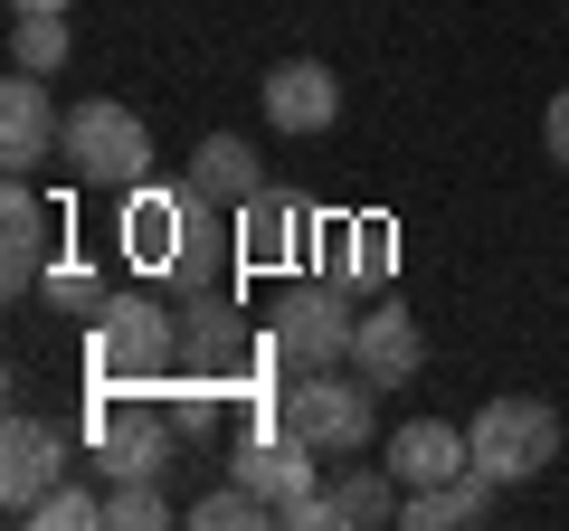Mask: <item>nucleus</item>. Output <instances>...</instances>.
Listing matches in <instances>:
<instances>
[{
    "instance_id": "1",
    "label": "nucleus",
    "mask_w": 569,
    "mask_h": 531,
    "mask_svg": "<svg viewBox=\"0 0 569 531\" xmlns=\"http://www.w3.org/2000/svg\"><path fill=\"white\" fill-rule=\"evenodd\" d=\"M162 370H181V304L152 294H114L86 332V380L96 389H152Z\"/></svg>"
},
{
    "instance_id": "2",
    "label": "nucleus",
    "mask_w": 569,
    "mask_h": 531,
    "mask_svg": "<svg viewBox=\"0 0 569 531\" xmlns=\"http://www.w3.org/2000/svg\"><path fill=\"white\" fill-rule=\"evenodd\" d=\"M58 162L77 171L86 190H142L152 181V133H142L133 104L86 96V104H67V123H58Z\"/></svg>"
},
{
    "instance_id": "3",
    "label": "nucleus",
    "mask_w": 569,
    "mask_h": 531,
    "mask_svg": "<svg viewBox=\"0 0 569 531\" xmlns=\"http://www.w3.org/2000/svg\"><path fill=\"white\" fill-rule=\"evenodd\" d=\"M380 389L370 380H342V370H295L284 380V428L305 437L313 455H361L380 437V409H370Z\"/></svg>"
},
{
    "instance_id": "4",
    "label": "nucleus",
    "mask_w": 569,
    "mask_h": 531,
    "mask_svg": "<svg viewBox=\"0 0 569 531\" xmlns=\"http://www.w3.org/2000/svg\"><path fill=\"white\" fill-rule=\"evenodd\" d=\"M96 474L104 484H133V474H171V447H181V418H162L142 389H96Z\"/></svg>"
},
{
    "instance_id": "5",
    "label": "nucleus",
    "mask_w": 569,
    "mask_h": 531,
    "mask_svg": "<svg viewBox=\"0 0 569 531\" xmlns=\"http://www.w3.org/2000/svg\"><path fill=\"white\" fill-rule=\"evenodd\" d=\"M475 465L493 474V484H531V474H550V455H560V409L550 399H485L466 428Z\"/></svg>"
},
{
    "instance_id": "6",
    "label": "nucleus",
    "mask_w": 569,
    "mask_h": 531,
    "mask_svg": "<svg viewBox=\"0 0 569 531\" xmlns=\"http://www.w3.org/2000/svg\"><path fill=\"white\" fill-rule=\"evenodd\" d=\"M351 332H361V313H351L342 285H295L276 313V361L284 370H351Z\"/></svg>"
},
{
    "instance_id": "7",
    "label": "nucleus",
    "mask_w": 569,
    "mask_h": 531,
    "mask_svg": "<svg viewBox=\"0 0 569 531\" xmlns=\"http://www.w3.org/2000/svg\"><path fill=\"white\" fill-rule=\"evenodd\" d=\"M58 484H67V428H48V418H10V428H0V503L29 522Z\"/></svg>"
},
{
    "instance_id": "8",
    "label": "nucleus",
    "mask_w": 569,
    "mask_h": 531,
    "mask_svg": "<svg viewBox=\"0 0 569 531\" xmlns=\"http://www.w3.org/2000/svg\"><path fill=\"white\" fill-rule=\"evenodd\" d=\"M247 361H257V342H247L238 304L228 294H181V370L190 380H238Z\"/></svg>"
},
{
    "instance_id": "9",
    "label": "nucleus",
    "mask_w": 569,
    "mask_h": 531,
    "mask_svg": "<svg viewBox=\"0 0 569 531\" xmlns=\"http://www.w3.org/2000/svg\"><path fill=\"white\" fill-rule=\"evenodd\" d=\"M181 228H190V181H142V190H123V257H133L142 275H171Z\"/></svg>"
},
{
    "instance_id": "10",
    "label": "nucleus",
    "mask_w": 569,
    "mask_h": 531,
    "mask_svg": "<svg viewBox=\"0 0 569 531\" xmlns=\"http://www.w3.org/2000/svg\"><path fill=\"white\" fill-rule=\"evenodd\" d=\"M58 104H48V77H10L0 86V162H10V181H29L39 162H58Z\"/></svg>"
},
{
    "instance_id": "11",
    "label": "nucleus",
    "mask_w": 569,
    "mask_h": 531,
    "mask_svg": "<svg viewBox=\"0 0 569 531\" xmlns=\"http://www.w3.org/2000/svg\"><path fill=\"white\" fill-rule=\"evenodd\" d=\"M351 370H361L370 389H408V380L427 370V332H418V313H408V304H370L361 332H351Z\"/></svg>"
},
{
    "instance_id": "12",
    "label": "nucleus",
    "mask_w": 569,
    "mask_h": 531,
    "mask_svg": "<svg viewBox=\"0 0 569 531\" xmlns=\"http://www.w3.org/2000/svg\"><path fill=\"white\" fill-rule=\"evenodd\" d=\"M305 200H284V190H257V200L238 209V266L247 275H284V266H305Z\"/></svg>"
},
{
    "instance_id": "13",
    "label": "nucleus",
    "mask_w": 569,
    "mask_h": 531,
    "mask_svg": "<svg viewBox=\"0 0 569 531\" xmlns=\"http://www.w3.org/2000/svg\"><path fill=\"white\" fill-rule=\"evenodd\" d=\"M48 228H58V209H48L29 181L0 190V294H10V304L48 275Z\"/></svg>"
},
{
    "instance_id": "14",
    "label": "nucleus",
    "mask_w": 569,
    "mask_h": 531,
    "mask_svg": "<svg viewBox=\"0 0 569 531\" xmlns=\"http://www.w3.org/2000/svg\"><path fill=\"white\" fill-rule=\"evenodd\" d=\"M266 123H276V133H332V123H342V77H332L323 58H284L276 77H266Z\"/></svg>"
},
{
    "instance_id": "15",
    "label": "nucleus",
    "mask_w": 569,
    "mask_h": 531,
    "mask_svg": "<svg viewBox=\"0 0 569 531\" xmlns=\"http://www.w3.org/2000/svg\"><path fill=\"white\" fill-rule=\"evenodd\" d=\"M181 181L200 190L209 209H247V200L266 190V162H257V143H247V133H200V152H190Z\"/></svg>"
},
{
    "instance_id": "16",
    "label": "nucleus",
    "mask_w": 569,
    "mask_h": 531,
    "mask_svg": "<svg viewBox=\"0 0 569 531\" xmlns=\"http://www.w3.org/2000/svg\"><path fill=\"white\" fill-rule=\"evenodd\" d=\"M493 503H503V484H493L485 465H466V474H447V484H408L399 522L408 531H466V522H485Z\"/></svg>"
},
{
    "instance_id": "17",
    "label": "nucleus",
    "mask_w": 569,
    "mask_h": 531,
    "mask_svg": "<svg viewBox=\"0 0 569 531\" xmlns=\"http://www.w3.org/2000/svg\"><path fill=\"white\" fill-rule=\"evenodd\" d=\"M466 465H475V447L447 418H408V428L389 437V474H399V484H447V474H466Z\"/></svg>"
},
{
    "instance_id": "18",
    "label": "nucleus",
    "mask_w": 569,
    "mask_h": 531,
    "mask_svg": "<svg viewBox=\"0 0 569 531\" xmlns=\"http://www.w3.org/2000/svg\"><path fill=\"white\" fill-rule=\"evenodd\" d=\"M323 493H332V512H342V531H380V522H399V503H408V484L389 465H342V474H323Z\"/></svg>"
},
{
    "instance_id": "19",
    "label": "nucleus",
    "mask_w": 569,
    "mask_h": 531,
    "mask_svg": "<svg viewBox=\"0 0 569 531\" xmlns=\"http://www.w3.org/2000/svg\"><path fill=\"white\" fill-rule=\"evenodd\" d=\"M171 294H228L219 219H209V200H200V190H190V228H181V257H171Z\"/></svg>"
},
{
    "instance_id": "20",
    "label": "nucleus",
    "mask_w": 569,
    "mask_h": 531,
    "mask_svg": "<svg viewBox=\"0 0 569 531\" xmlns=\"http://www.w3.org/2000/svg\"><path fill=\"white\" fill-rule=\"evenodd\" d=\"M67 10H10V67H29V77H58L67 67Z\"/></svg>"
},
{
    "instance_id": "21",
    "label": "nucleus",
    "mask_w": 569,
    "mask_h": 531,
    "mask_svg": "<svg viewBox=\"0 0 569 531\" xmlns=\"http://www.w3.org/2000/svg\"><path fill=\"white\" fill-rule=\"evenodd\" d=\"M332 266H342V275H361V285H380L389 266H399L389 219H332Z\"/></svg>"
},
{
    "instance_id": "22",
    "label": "nucleus",
    "mask_w": 569,
    "mask_h": 531,
    "mask_svg": "<svg viewBox=\"0 0 569 531\" xmlns=\"http://www.w3.org/2000/svg\"><path fill=\"white\" fill-rule=\"evenodd\" d=\"M276 522V503H266V493H247L238 474H228L219 493H200V503H190V531H266Z\"/></svg>"
},
{
    "instance_id": "23",
    "label": "nucleus",
    "mask_w": 569,
    "mask_h": 531,
    "mask_svg": "<svg viewBox=\"0 0 569 531\" xmlns=\"http://www.w3.org/2000/svg\"><path fill=\"white\" fill-rule=\"evenodd\" d=\"M171 503H162V474H133V484L104 493V531H162Z\"/></svg>"
},
{
    "instance_id": "24",
    "label": "nucleus",
    "mask_w": 569,
    "mask_h": 531,
    "mask_svg": "<svg viewBox=\"0 0 569 531\" xmlns=\"http://www.w3.org/2000/svg\"><path fill=\"white\" fill-rule=\"evenodd\" d=\"M29 531H104V493H86V484H58L39 512H29Z\"/></svg>"
},
{
    "instance_id": "25",
    "label": "nucleus",
    "mask_w": 569,
    "mask_h": 531,
    "mask_svg": "<svg viewBox=\"0 0 569 531\" xmlns=\"http://www.w3.org/2000/svg\"><path fill=\"white\" fill-rule=\"evenodd\" d=\"M39 285H48V304H67V313H104V304H114V294H104V275H96V266H77V257H58Z\"/></svg>"
},
{
    "instance_id": "26",
    "label": "nucleus",
    "mask_w": 569,
    "mask_h": 531,
    "mask_svg": "<svg viewBox=\"0 0 569 531\" xmlns=\"http://www.w3.org/2000/svg\"><path fill=\"white\" fill-rule=\"evenodd\" d=\"M276 531H342V512H332V493H295V503H276Z\"/></svg>"
},
{
    "instance_id": "27",
    "label": "nucleus",
    "mask_w": 569,
    "mask_h": 531,
    "mask_svg": "<svg viewBox=\"0 0 569 531\" xmlns=\"http://www.w3.org/2000/svg\"><path fill=\"white\" fill-rule=\"evenodd\" d=\"M541 133H550V162L569 171V96H550V114H541Z\"/></svg>"
},
{
    "instance_id": "28",
    "label": "nucleus",
    "mask_w": 569,
    "mask_h": 531,
    "mask_svg": "<svg viewBox=\"0 0 569 531\" xmlns=\"http://www.w3.org/2000/svg\"><path fill=\"white\" fill-rule=\"evenodd\" d=\"M10 10H67V0H10Z\"/></svg>"
}]
</instances>
